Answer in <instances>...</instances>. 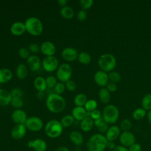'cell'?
<instances>
[{
    "instance_id": "obj_1",
    "label": "cell",
    "mask_w": 151,
    "mask_h": 151,
    "mask_svg": "<svg viewBox=\"0 0 151 151\" xmlns=\"http://www.w3.org/2000/svg\"><path fill=\"white\" fill-rule=\"evenodd\" d=\"M46 107L47 109L54 113L61 112L65 107V101L60 95L54 93L50 94L46 99Z\"/></svg>"
},
{
    "instance_id": "obj_2",
    "label": "cell",
    "mask_w": 151,
    "mask_h": 151,
    "mask_svg": "<svg viewBox=\"0 0 151 151\" xmlns=\"http://www.w3.org/2000/svg\"><path fill=\"white\" fill-rule=\"evenodd\" d=\"M107 140L105 136L101 133L92 135L86 143L88 151H103L106 148Z\"/></svg>"
},
{
    "instance_id": "obj_3",
    "label": "cell",
    "mask_w": 151,
    "mask_h": 151,
    "mask_svg": "<svg viewBox=\"0 0 151 151\" xmlns=\"http://www.w3.org/2000/svg\"><path fill=\"white\" fill-rule=\"evenodd\" d=\"M26 31L33 36L40 35L43 30L41 21L36 17H31L26 19L24 22Z\"/></svg>"
},
{
    "instance_id": "obj_4",
    "label": "cell",
    "mask_w": 151,
    "mask_h": 151,
    "mask_svg": "<svg viewBox=\"0 0 151 151\" xmlns=\"http://www.w3.org/2000/svg\"><path fill=\"white\" fill-rule=\"evenodd\" d=\"M63 127L60 122L57 120H51L48 121L45 126V134L52 139L59 137L63 132Z\"/></svg>"
},
{
    "instance_id": "obj_5",
    "label": "cell",
    "mask_w": 151,
    "mask_h": 151,
    "mask_svg": "<svg viewBox=\"0 0 151 151\" xmlns=\"http://www.w3.org/2000/svg\"><path fill=\"white\" fill-rule=\"evenodd\" d=\"M116 65L114 57L110 54L102 55L98 60V65L101 71L108 72L113 70Z\"/></svg>"
},
{
    "instance_id": "obj_6",
    "label": "cell",
    "mask_w": 151,
    "mask_h": 151,
    "mask_svg": "<svg viewBox=\"0 0 151 151\" xmlns=\"http://www.w3.org/2000/svg\"><path fill=\"white\" fill-rule=\"evenodd\" d=\"M118 109L113 105H109L104 107L102 113V117L108 124L116 123L119 118Z\"/></svg>"
},
{
    "instance_id": "obj_7",
    "label": "cell",
    "mask_w": 151,
    "mask_h": 151,
    "mask_svg": "<svg viewBox=\"0 0 151 151\" xmlns=\"http://www.w3.org/2000/svg\"><path fill=\"white\" fill-rule=\"evenodd\" d=\"M72 75V68L71 66L67 63H63L61 64L57 68L56 76L58 78L62 83H65L70 80Z\"/></svg>"
},
{
    "instance_id": "obj_8",
    "label": "cell",
    "mask_w": 151,
    "mask_h": 151,
    "mask_svg": "<svg viewBox=\"0 0 151 151\" xmlns=\"http://www.w3.org/2000/svg\"><path fill=\"white\" fill-rule=\"evenodd\" d=\"M24 125L27 129L31 132H38L42 129L43 122L40 117L32 116L27 118Z\"/></svg>"
},
{
    "instance_id": "obj_9",
    "label": "cell",
    "mask_w": 151,
    "mask_h": 151,
    "mask_svg": "<svg viewBox=\"0 0 151 151\" xmlns=\"http://www.w3.org/2000/svg\"><path fill=\"white\" fill-rule=\"evenodd\" d=\"M42 66L45 71L53 72L58 67V60L54 56L45 57L42 62Z\"/></svg>"
},
{
    "instance_id": "obj_10",
    "label": "cell",
    "mask_w": 151,
    "mask_h": 151,
    "mask_svg": "<svg viewBox=\"0 0 151 151\" xmlns=\"http://www.w3.org/2000/svg\"><path fill=\"white\" fill-rule=\"evenodd\" d=\"M119 141L121 145L129 147L136 143V138L134 135L131 132H123L120 134Z\"/></svg>"
},
{
    "instance_id": "obj_11",
    "label": "cell",
    "mask_w": 151,
    "mask_h": 151,
    "mask_svg": "<svg viewBox=\"0 0 151 151\" xmlns=\"http://www.w3.org/2000/svg\"><path fill=\"white\" fill-rule=\"evenodd\" d=\"M27 132V129L24 124H16L12 129L11 136L15 140H19L23 138Z\"/></svg>"
},
{
    "instance_id": "obj_12",
    "label": "cell",
    "mask_w": 151,
    "mask_h": 151,
    "mask_svg": "<svg viewBox=\"0 0 151 151\" xmlns=\"http://www.w3.org/2000/svg\"><path fill=\"white\" fill-rule=\"evenodd\" d=\"M11 119L16 124H24L27 117L24 111L21 109H16L12 112Z\"/></svg>"
},
{
    "instance_id": "obj_13",
    "label": "cell",
    "mask_w": 151,
    "mask_h": 151,
    "mask_svg": "<svg viewBox=\"0 0 151 151\" xmlns=\"http://www.w3.org/2000/svg\"><path fill=\"white\" fill-rule=\"evenodd\" d=\"M78 55L77 51L72 47H67L61 52L62 58L64 60L69 62L76 60L78 57Z\"/></svg>"
},
{
    "instance_id": "obj_14",
    "label": "cell",
    "mask_w": 151,
    "mask_h": 151,
    "mask_svg": "<svg viewBox=\"0 0 151 151\" xmlns=\"http://www.w3.org/2000/svg\"><path fill=\"white\" fill-rule=\"evenodd\" d=\"M28 147L35 151H45L47 147V143L42 139H36L28 142Z\"/></svg>"
},
{
    "instance_id": "obj_15",
    "label": "cell",
    "mask_w": 151,
    "mask_h": 151,
    "mask_svg": "<svg viewBox=\"0 0 151 151\" xmlns=\"http://www.w3.org/2000/svg\"><path fill=\"white\" fill-rule=\"evenodd\" d=\"M40 51L46 57L54 56L56 51L54 44L50 41H45L40 46Z\"/></svg>"
},
{
    "instance_id": "obj_16",
    "label": "cell",
    "mask_w": 151,
    "mask_h": 151,
    "mask_svg": "<svg viewBox=\"0 0 151 151\" xmlns=\"http://www.w3.org/2000/svg\"><path fill=\"white\" fill-rule=\"evenodd\" d=\"M94 78L96 83L100 87L106 86L109 83L108 75L106 72L101 70L98 71L96 73Z\"/></svg>"
},
{
    "instance_id": "obj_17",
    "label": "cell",
    "mask_w": 151,
    "mask_h": 151,
    "mask_svg": "<svg viewBox=\"0 0 151 151\" xmlns=\"http://www.w3.org/2000/svg\"><path fill=\"white\" fill-rule=\"evenodd\" d=\"M27 64L28 68L32 71H38L41 67L40 59L35 55H30L27 60Z\"/></svg>"
},
{
    "instance_id": "obj_18",
    "label": "cell",
    "mask_w": 151,
    "mask_h": 151,
    "mask_svg": "<svg viewBox=\"0 0 151 151\" xmlns=\"http://www.w3.org/2000/svg\"><path fill=\"white\" fill-rule=\"evenodd\" d=\"M25 27L24 23L22 22H14L10 28L11 34L15 36H20L25 32Z\"/></svg>"
},
{
    "instance_id": "obj_19",
    "label": "cell",
    "mask_w": 151,
    "mask_h": 151,
    "mask_svg": "<svg viewBox=\"0 0 151 151\" xmlns=\"http://www.w3.org/2000/svg\"><path fill=\"white\" fill-rule=\"evenodd\" d=\"M120 129L117 126L110 127L106 133L105 137L107 141H114L120 136Z\"/></svg>"
},
{
    "instance_id": "obj_20",
    "label": "cell",
    "mask_w": 151,
    "mask_h": 151,
    "mask_svg": "<svg viewBox=\"0 0 151 151\" xmlns=\"http://www.w3.org/2000/svg\"><path fill=\"white\" fill-rule=\"evenodd\" d=\"M71 115L75 120L81 121L87 116V111L83 107L76 106L72 110Z\"/></svg>"
},
{
    "instance_id": "obj_21",
    "label": "cell",
    "mask_w": 151,
    "mask_h": 151,
    "mask_svg": "<svg viewBox=\"0 0 151 151\" xmlns=\"http://www.w3.org/2000/svg\"><path fill=\"white\" fill-rule=\"evenodd\" d=\"M69 137L71 142L77 146H81L84 142V138L82 134L77 130L72 131L70 133Z\"/></svg>"
},
{
    "instance_id": "obj_22",
    "label": "cell",
    "mask_w": 151,
    "mask_h": 151,
    "mask_svg": "<svg viewBox=\"0 0 151 151\" xmlns=\"http://www.w3.org/2000/svg\"><path fill=\"white\" fill-rule=\"evenodd\" d=\"M12 96L8 91L0 89V106H6L10 104Z\"/></svg>"
},
{
    "instance_id": "obj_23",
    "label": "cell",
    "mask_w": 151,
    "mask_h": 151,
    "mask_svg": "<svg viewBox=\"0 0 151 151\" xmlns=\"http://www.w3.org/2000/svg\"><path fill=\"white\" fill-rule=\"evenodd\" d=\"M94 125V120L90 116H86L80 122V128L85 132L90 131Z\"/></svg>"
},
{
    "instance_id": "obj_24",
    "label": "cell",
    "mask_w": 151,
    "mask_h": 151,
    "mask_svg": "<svg viewBox=\"0 0 151 151\" xmlns=\"http://www.w3.org/2000/svg\"><path fill=\"white\" fill-rule=\"evenodd\" d=\"M94 124L101 133H106L109 129V124L101 116L98 119L94 120Z\"/></svg>"
},
{
    "instance_id": "obj_25",
    "label": "cell",
    "mask_w": 151,
    "mask_h": 151,
    "mask_svg": "<svg viewBox=\"0 0 151 151\" xmlns=\"http://www.w3.org/2000/svg\"><path fill=\"white\" fill-rule=\"evenodd\" d=\"M34 86L38 92H44L47 88L45 79L42 77H37L34 80Z\"/></svg>"
},
{
    "instance_id": "obj_26",
    "label": "cell",
    "mask_w": 151,
    "mask_h": 151,
    "mask_svg": "<svg viewBox=\"0 0 151 151\" xmlns=\"http://www.w3.org/2000/svg\"><path fill=\"white\" fill-rule=\"evenodd\" d=\"M12 77V71L6 68H0V84L6 83L11 80Z\"/></svg>"
},
{
    "instance_id": "obj_27",
    "label": "cell",
    "mask_w": 151,
    "mask_h": 151,
    "mask_svg": "<svg viewBox=\"0 0 151 151\" xmlns=\"http://www.w3.org/2000/svg\"><path fill=\"white\" fill-rule=\"evenodd\" d=\"M15 73H16L17 77L19 79L23 80L25 78H26V77L27 76V74H28L27 67L26 66L25 64L21 63V64H18V66L17 67Z\"/></svg>"
},
{
    "instance_id": "obj_28",
    "label": "cell",
    "mask_w": 151,
    "mask_h": 151,
    "mask_svg": "<svg viewBox=\"0 0 151 151\" xmlns=\"http://www.w3.org/2000/svg\"><path fill=\"white\" fill-rule=\"evenodd\" d=\"M61 16L65 19H71L74 15V12L73 9L68 6H65L64 7H62L60 11Z\"/></svg>"
},
{
    "instance_id": "obj_29",
    "label": "cell",
    "mask_w": 151,
    "mask_h": 151,
    "mask_svg": "<svg viewBox=\"0 0 151 151\" xmlns=\"http://www.w3.org/2000/svg\"><path fill=\"white\" fill-rule=\"evenodd\" d=\"M99 96L100 101L103 104H107L110 101V91L106 88H102L99 90Z\"/></svg>"
},
{
    "instance_id": "obj_30",
    "label": "cell",
    "mask_w": 151,
    "mask_h": 151,
    "mask_svg": "<svg viewBox=\"0 0 151 151\" xmlns=\"http://www.w3.org/2000/svg\"><path fill=\"white\" fill-rule=\"evenodd\" d=\"M87 101V96L83 93L78 94L74 99V103L76 106L83 107Z\"/></svg>"
},
{
    "instance_id": "obj_31",
    "label": "cell",
    "mask_w": 151,
    "mask_h": 151,
    "mask_svg": "<svg viewBox=\"0 0 151 151\" xmlns=\"http://www.w3.org/2000/svg\"><path fill=\"white\" fill-rule=\"evenodd\" d=\"M74 119L73 117V116L70 114H68L62 117V119H61L60 123L63 128H66V127H70L74 123Z\"/></svg>"
},
{
    "instance_id": "obj_32",
    "label": "cell",
    "mask_w": 151,
    "mask_h": 151,
    "mask_svg": "<svg viewBox=\"0 0 151 151\" xmlns=\"http://www.w3.org/2000/svg\"><path fill=\"white\" fill-rule=\"evenodd\" d=\"M78 61L83 64H88L91 62V57L89 54L86 52H81L78 55Z\"/></svg>"
},
{
    "instance_id": "obj_33",
    "label": "cell",
    "mask_w": 151,
    "mask_h": 151,
    "mask_svg": "<svg viewBox=\"0 0 151 151\" xmlns=\"http://www.w3.org/2000/svg\"><path fill=\"white\" fill-rule=\"evenodd\" d=\"M142 108L145 110H151V94L145 95L142 101Z\"/></svg>"
},
{
    "instance_id": "obj_34",
    "label": "cell",
    "mask_w": 151,
    "mask_h": 151,
    "mask_svg": "<svg viewBox=\"0 0 151 151\" xmlns=\"http://www.w3.org/2000/svg\"><path fill=\"white\" fill-rule=\"evenodd\" d=\"M97 107V101L94 100H88L84 105V109L87 111L91 112L96 109Z\"/></svg>"
},
{
    "instance_id": "obj_35",
    "label": "cell",
    "mask_w": 151,
    "mask_h": 151,
    "mask_svg": "<svg viewBox=\"0 0 151 151\" xmlns=\"http://www.w3.org/2000/svg\"><path fill=\"white\" fill-rule=\"evenodd\" d=\"M146 115V110L143 108H138L133 113V117L137 120H142Z\"/></svg>"
},
{
    "instance_id": "obj_36",
    "label": "cell",
    "mask_w": 151,
    "mask_h": 151,
    "mask_svg": "<svg viewBox=\"0 0 151 151\" xmlns=\"http://www.w3.org/2000/svg\"><path fill=\"white\" fill-rule=\"evenodd\" d=\"M10 104H11V106L13 107L19 109L21 108L23 106L24 102H23V100L21 98L12 97Z\"/></svg>"
},
{
    "instance_id": "obj_37",
    "label": "cell",
    "mask_w": 151,
    "mask_h": 151,
    "mask_svg": "<svg viewBox=\"0 0 151 151\" xmlns=\"http://www.w3.org/2000/svg\"><path fill=\"white\" fill-rule=\"evenodd\" d=\"M120 129L123 132H129L131 129L132 127V124L131 122L129 119H123L120 124Z\"/></svg>"
},
{
    "instance_id": "obj_38",
    "label": "cell",
    "mask_w": 151,
    "mask_h": 151,
    "mask_svg": "<svg viewBox=\"0 0 151 151\" xmlns=\"http://www.w3.org/2000/svg\"><path fill=\"white\" fill-rule=\"evenodd\" d=\"M54 89V93L60 95L62 93H64V91L65 90V84H64V83L62 82H58L56 84V85L54 86V87L53 88Z\"/></svg>"
},
{
    "instance_id": "obj_39",
    "label": "cell",
    "mask_w": 151,
    "mask_h": 151,
    "mask_svg": "<svg viewBox=\"0 0 151 151\" xmlns=\"http://www.w3.org/2000/svg\"><path fill=\"white\" fill-rule=\"evenodd\" d=\"M45 82L47 84V88H52L54 87V86L56 85L57 83V79L56 78L53 76H49L45 78Z\"/></svg>"
},
{
    "instance_id": "obj_40",
    "label": "cell",
    "mask_w": 151,
    "mask_h": 151,
    "mask_svg": "<svg viewBox=\"0 0 151 151\" xmlns=\"http://www.w3.org/2000/svg\"><path fill=\"white\" fill-rule=\"evenodd\" d=\"M109 79L111 81V82L113 83H116L119 82V81L120 80V75L116 71H111L109 73Z\"/></svg>"
},
{
    "instance_id": "obj_41",
    "label": "cell",
    "mask_w": 151,
    "mask_h": 151,
    "mask_svg": "<svg viewBox=\"0 0 151 151\" xmlns=\"http://www.w3.org/2000/svg\"><path fill=\"white\" fill-rule=\"evenodd\" d=\"M93 4V0H81L80 2V4L81 8L83 10H86L91 7Z\"/></svg>"
},
{
    "instance_id": "obj_42",
    "label": "cell",
    "mask_w": 151,
    "mask_h": 151,
    "mask_svg": "<svg viewBox=\"0 0 151 151\" xmlns=\"http://www.w3.org/2000/svg\"><path fill=\"white\" fill-rule=\"evenodd\" d=\"M29 51L28 49L26 48H21L19 51H18V54L19 56L23 59H28L29 57L30 56L29 55Z\"/></svg>"
},
{
    "instance_id": "obj_43",
    "label": "cell",
    "mask_w": 151,
    "mask_h": 151,
    "mask_svg": "<svg viewBox=\"0 0 151 151\" xmlns=\"http://www.w3.org/2000/svg\"><path fill=\"white\" fill-rule=\"evenodd\" d=\"M12 97H18V98H21L23 94L22 91L21 90V88L15 87L13 88L11 91L10 92Z\"/></svg>"
},
{
    "instance_id": "obj_44",
    "label": "cell",
    "mask_w": 151,
    "mask_h": 151,
    "mask_svg": "<svg viewBox=\"0 0 151 151\" xmlns=\"http://www.w3.org/2000/svg\"><path fill=\"white\" fill-rule=\"evenodd\" d=\"M65 88L70 91H74L76 88V84L73 80H68L65 83Z\"/></svg>"
},
{
    "instance_id": "obj_45",
    "label": "cell",
    "mask_w": 151,
    "mask_h": 151,
    "mask_svg": "<svg viewBox=\"0 0 151 151\" xmlns=\"http://www.w3.org/2000/svg\"><path fill=\"white\" fill-rule=\"evenodd\" d=\"M87 13L85 10L81 9L77 12V18L78 21H84L87 19Z\"/></svg>"
},
{
    "instance_id": "obj_46",
    "label": "cell",
    "mask_w": 151,
    "mask_h": 151,
    "mask_svg": "<svg viewBox=\"0 0 151 151\" xmlns=\"http://www.w3.org/2000/svg\"><path fill=\"white\" fill-rule=\"evenodd\" d=\"M28 50L32 53H38L40 51V47L36 43H32L29 45Z\"/></svg>"
},
{
    "instance_id": "obj_47",
    "label": "cell",
    "mask_w": 151,
    "mask_h": 151,
    "mask_svg": "<svg viewBox=\"0 0 151 151\" xmlns=\"http://www.w3.org/2000/svg\"><path fill=\"white\" fill-rule=\"evenodd\" d=\"M90 117L92 118V119L93 120H95L98 119L101 117V113L99 110L96 109L94 111L91 112Z\"/></svg>"
},
{
    "instance_id": "obj_48",
    "label": "cell",
    "mask_w": 151,
    "mask_h": 151,
    "mask_svg": "<svg viewBox=\"0 0 151 151\" xmlns=\"http://www.w3.org/2000/svg\"><path fill=\"white\" fill-rule=\"evenodd\" d=\"M128 150L129 151H141L142 147L140 144L137 143H134L128 147Z\"/></svg>"
},
{
    "instance_id": "obj_49",
    "label": "cell",
    "mask_w": 151,
    "mask_h": 151,
    "mask_svg": "<svg viewBox=\"0 0 151 151\" xmlns=\"http://www.w3.org/2000/svg\"><path fill=\"white\" fill-rule=\"evenodd\" d=\"M106 86H107V89L109 91L114 92L117 90V86L116 85L115 83H113L112 82L109 83Z\"/></svg>"
},
{
    "instance_id": "obj_50",
    "label": "cell",
    "mask_w": 151,
    "mask_h": 151,
    "mask_svg": "<svg viewBox=\"0 0 151 151\" xmlns=\"http://www.w3.org/2000/svg\"><path fill=\"white\" fill-rule=\"evenodd\" d=\"M113 151H129V150L126 147H124L122 145H118L115 147Z\"/></svg>"
},
{
    "instance_id": "obj_51",
    "label": "cell",
    "mask_w": 151,
    "mask_h": 151,
    "mask_svg": "<svg viewBox=\"0 0 151 151\" xmlns=\"http://www.w3.org/2000/svg\"><path fill=\"white\" fill-rule=\"evenodd\" d=\"M116 145L115 143L114 142V141H107V146H106V148L110 149V150H113L115 147H116Z\"/></svg>"
},
{
    "instance_id": "obj_52",
    "label": "cell",
    "mask_w": 151,
    "mask_h": 151,
    "mask_svg": "<svg viewBox=\"0 0 151 151\" xmlns=\"http://www.w3.org/2000/svg\"><path fill=\"white\" fill-rule=\"evenodd\" d=\"M67 0H58L57 3L60 6H61L62 7L65 6L66 4H67Z\"/></svg>"
},
{
    "instance_id": "obj_53",
    "label": "cell",
    "mask_w": 151,
    "mask_h": 151,
    "mask_svg": "<svg viewBox=\"0 0 151 151\" xmlns=\"http://www.w3.org/2000/svg\"><path fill=\"white\" fill-rule=\"evenodd\" d=\"M54 151H69V150L65 146H60L57 147Z\"/></svg>"
},
{
    "instance_id": "obj_54",
    "label": "cell",
    "mask_w": 151,
    "mask_h": 151,
    "mask_svg": "<svg viewBox=\"0 0 151 151\" xmlns=\"http://www.w3.org/2000/svg\"><path fill=\"white\" fill-rule=\"evenodd\" d=\"M147 119H148V121H149V123L151 125V110L149 111V113L147 114Z\"/></svg>"
},
{
    "instance_id": "obj_55",
    "label": "cell",
    "mask_w": 151,
    "mask_h": 151,
    "mask_svg": "<svg viewBox=\"0 0 151 151\" xmlns=\"http://www.w3.org/2000/svg\"><path fill=\"white\" fill-rule=\"evenodd\" d=\"M0 86H1V84H0Z\"/></svg>"
}]
</instances>
